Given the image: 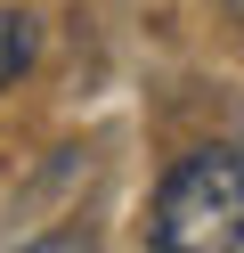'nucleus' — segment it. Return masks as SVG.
<instances>
[{
	"label": "nucleus",
	"mask_w": 244,
	"mask_h": 253,
	"mask_svg": "<svg viewBox=\"0 0 244 253\" xmlns=\"http://www.w3.org/2000/svg\"><path fill=\"white\" fill-rule=\"evenodd\" d=\"M33 49H41V33H33V17H25V8H0V90H8L16 74L33 66Z\"/></svg>",
	"instance_id": "2"
},
{
	"label": "nucleus",
	"mask_w": 244,
	"mask_h": 253,
	"mask_svg": "<svg viewBox=\"0 0 244 253\" xmlns=\"http://www.w3.org/2000/svg\"><path fill=\"white\" fill-rule=\"evenodd\" d=\"M163 253H244V155L236 147H195L155 196Z\"/></svg>",
	"instance_id": "1"
},
{
	"label": "nucleus",
	"mask_w": 244,
	"mask_h": 253,
	"mask_svg": "<svg viewBox=\"0 0 244 253\" xmlns=\"http://www.w3.org/2000/svg\"><path fill=\"white\" fill-rule=\"evenodd\" d=\"M228 8H236V17H244V0H228Z\"/></svg>",
	"instance_id": "3"
}]
</instances>
